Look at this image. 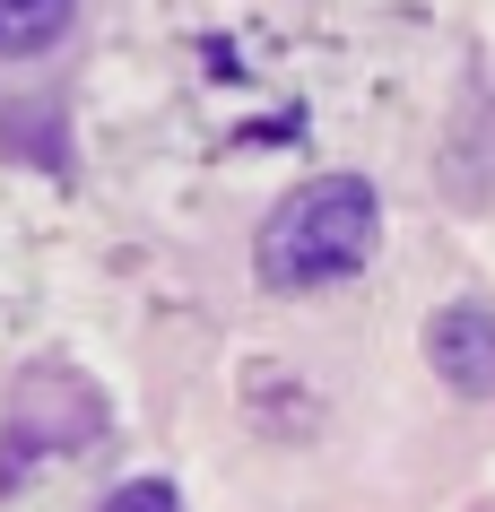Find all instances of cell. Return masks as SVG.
<instances>
[{
	"instance_id": "cell-1",
	"label": "cell",
	"mask_w": 495,
	"mask_h": 512,
	"mask_svg": "<svg viewBox=\"0 0 495 512\" xmlns=\"http://www.w3.org/2000/svg\"><path fill=\"white\" fill-rule=\"evenodd\" d=\"M374 235H383V200L365 174H313L270 209L261 226V287L278 296H313L330 278H357L374 261Z\"/></svg>"
},
{
	"instance_id": "cell-2",
	"label": "cell",
	"mask_w": 495,
	"mask_h": 512,
	"mask_svg": "<svg viewBox=\"0 0 495 512\" xmlns=\"http://www.w3.org/2000/svg\"><path fill=\"white\" fill-rule=\"evenodd\" d=\"M426 356L461 400H487L495 391V304H443L426 322Z\"/></svg>"
},
{
	"instance_id": "cell-3",
	"label": "cell",
	"mask_w": 495,
	"mask_h": 512,
	"mask_svg": "<svg viewBox=\"0 0 495 512\" xmlns=\"http://www.w3.org/2000/svg\"><path fill=\"white\" fill-rule=\"evenodd\" d=\"M79 0H0V61H27L44 44H61Z\"/></svg>"
},
{
	"instance_id": "cell-4",
	"label": "cell",
	"mask_w": 495,
	"mask_h": 512,
	"mask_svg": "<svg viewBox=\"0 0 495 512\" xmlns=\"http://www.w3.org/2000/svg\"><path fill=\"white\" fill-rule=\"evenodd\" d=\"M96 512H183V486L174 478H131V486H113Z\"/></svg>"
}]
</instances>
